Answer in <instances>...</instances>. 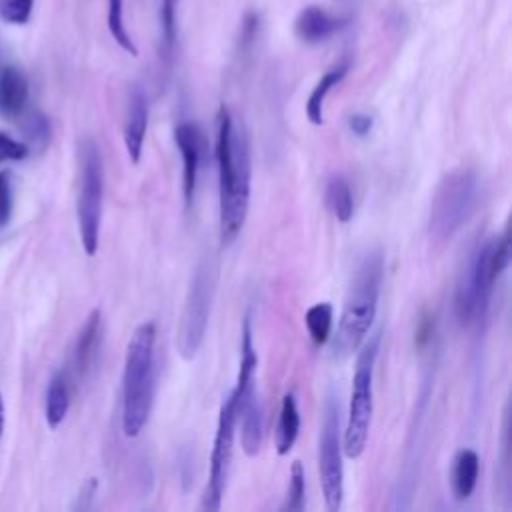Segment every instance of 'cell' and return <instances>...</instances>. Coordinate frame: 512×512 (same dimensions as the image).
<instances>
[{
  "instance_id": "obj_17",
  "label": "cell",
  "mask_w": 512,
  "mask_h": 512,
  "mask_svg": "<svg viewBox=\"0 0 512 512\" xmlns=\"http://www.w3.org/2000/svg\"><path fill=\"white\" fill-rule=\"evenodd\" d=\"M70 376L66 370H58L46 388V406H44V414H46V422L50 428H58L70 408Z\"/></svg>"
},
{
  "instance_id": "obj_25",
  "label": "cell",
  "mask_w": 512,
  "mask_h": 512,
  "mask_svg": "<svg viewBox=\"0 0 512 512\" xmlns=\"http://www.w3.org/2000/svg\"><path fill=\"white\" fill-rule=\"evenodd\" d=\"M178 4L180 0H162L160 4V28L166 52L172 50L178 34Z\"/></svg>"
},
{
  "instance_id": "obj_3",
  "label": "cell",
  "mask_w": 512,
  "mask_h": 512,
  "mask_svg": "<svg viewBox=\"0 0 512 512\" xmlns=\"http://www.w3.org/2000/svg\"><path fill=\"white\" fill-rule=\"evenodd\" d=\"M154 342L152 322L140 324L126 348L122 372V432L136 438L148 422L154 402Z\"/></svg>"
},
{
  "instance_id": "obj_6",
  "label": "cell",
  "mask_w": 512,
  "mask_h": 512,
  "mask_svg": "<svg viewBox=\"0 0 512 512\" xmlns=\"http://www.w3.org/2000/svg\"><path fill=\"white\" fill-rule=\"evenodd\" d=\"M360 352L356 358L354 378H352V396H350V408H348V420L342 432V452L348 458H358L368 440L370 422H372V410H374V362L378 356L380 346V334H372L366 342L360 344Z\"/></svg>"
},
{
  "instance_id": "obj_15",
  "label": "cell",
  "mask_w": 512,
  "mask_h": 512,
  "mask_svg": "<svg viewBox=\"0 0 512 512\" xmlns=\"http://www.w3.org/2000/svg\"><path fill=\"white\" fill-rule=\"evenodd\" d=\"M28 102V80L26 76L14 68L0 70V116L2 118H18L24 114Z\"/></svg>"
},
{
  "instance_id": "obj_9",
  "label": "cell",
  "mask_w": 512,
  "mask_h": 512,
  "mask_svg": "<svg viewBox=\"0 0 512 512\" xmlns=\"http://www.w3.org/2000/svg\"><path fill=\"white\" fill-rule=\"evenodd\" d=\"M318 470L324 504L328 512H338L344 498V468H342V438H340V404L328 396L324 402L322 430L318 440Z\"/></svg>"
},
{
  "instance_id": "obj_27",
  "label": "cell",
  "mask_w": 512,
  "mask_h": 512,
  "mask_svg": "<svg viewBox=\"0 0 512 512\" xmlns=\"http://www.w3.org/2000/svg\"><path fill=\"white\" fill-rule=\"evenodd\" d=\"M14 208V194H12V174L2 170L0 172V228H4L12 218Z\"/></svg>"
},
{
  "instance_id": "obj_24",
  "label": "cell",
  "mask_w": 512,
  "mask_h": 512,
  "mask_svg": "<svg viewBox=\"0 0 512 512\" xmlns=\"http://www.w3.org/2000/svg\"><path fill=\"white\" fill-rule=\"evenodd\" d=\"M22 132L26 136L24 144L28 146V150L30 148H40L42 150L50 142V122L42 112H36V110L30 112L26 116Z\"/></svg>"
},
{
  "instance_id": "obj_1",
  "label": "cell",
  "mask_w": 512,
  "mask_h": 512,
  "mask_svg": "<svg viewBox=\"0 0 512 512\" xmlns=\"http://www.w3.org/2000/svg\"><path fill=\"white\" fill-rule=\"evenodd\" d=\"M216 162L220 190V240L232 244L240 234L250 204V140L222 104L216 116Z\"/></svg>"
},
{
  "instance_id": "obj_21",
  "label": "cell",
  "mask_w": 512,
  "mask_h": 512,
  "mask_svg": "<svg viewBox=\"0 0 512 512\" xmlns=\"http://www.w3.org/2000/svg\"><path fill=\"white\" fill-rule=\"evenodd\" d=\"M304 322H306L310 340L316 346L326 344L330 338V332H332V306L328 302H318V304L310 306L306 310Z\"/></svg>"
},
{
  "instance_id": "obj_5",
  "label": "cell",
  "mask_w": 512,
  "mask_h": 512,
  "mask_svg": "<svg viewBox=\"0 0 512 512\" xmlns=\"http://www.w3.org/2000/svg\"><path fill=\"white\" fill-rule=\"evenodd\" d=\"M104 200V166L98 144L92 138H84L78 146V200L76 218L82 248L88 256H94L100 242Z\"/></svg>"
},
{
  "instance_id": "obj_30",
  "label": "cell",
  "mask_w": 512,
  "mask_h": 512,
  "mask_svg": "<svg viewBox=\"0 0 512 512\" xmlns=\"http://www.w3.org/2000/svg\"><path fill=\"white\" fill-rule=\"evenodd\" d=\"M96 488H98V480L96 478H88L78 494V502L74 504V508H80V510H86L92 506V498L96 494Z\"/></svg>"
},
{
  "instance_id": "obj_22",
  "label": "cell",
  "mask_w": 512,
  "mask_h": 512,
  "mask_svg": "<svg viewBox=\"0 0 512 512\" xmlns=\"http://www.w3.org/2000/svg\"><path fill=\"white\" fill-rule=\"evenodd\" d=\"M306 506V478H304V466L296 460L290 468V480L288 490L284 496V502L280 506L282 512H300Z\"/></svg>"
},
{
  "instance_id": "obj_28",
  "label": "cell",
  "mask_w": 512,
  "mask_h": 512,
  "mask_svg": "<svg viewBox=\"0 0 512 512\" xmlns=\"http://www.w3.org/2000/svg\"><path fill=\"white\" fill-rule=\"evenodd\" d=\"M30 154L28 146L16 138H12L8 132L0 130V164L8 160H24Z\"/></svg>"
},
{
  "instance_id": "obj_29",
  "label": "cell",
  "mask_w": 512,
  "mask_h": 512,
  "mask_svg": "<svg viewBox=\"0 0 512 512\" xmlns=\"http://www.w3.org/2000/svg\"><path fill=\"white\" fill-rule=\"evenodd\" d=\"M372 124H374V120H372V116H368V114H362V112H356V114H352L350 118H348V126H350V130L356 134V136H366L370 130H372Z\"/></svg>"
},
{
  "instance_id": "obj_10",
  "label": "cell",
  "mask_w": 512,
  "mask_h": 512,
  "mask_svg": "<svg viewBox=\"0 0 512 512\" xmlns=\"http://www.w3.org/2000/svg\"><path fill=\"white\" fill-rule=\"evenodd\" d=\"M236 402L234 394L230 392L220 406L214 446L210 454V474L202 494V508L204 510H218L222 504V496L226 490V480L232 462V446H234V430H236Z\"/></svg>"
},
{
  "instance_id": "obj_2",
  "label": "cell",
  "mask_w": 512,
  "mask_h": 512,
  "mask_svg": "<svg viewBox=\"0 0 512 512\" xmlns=\"http://www.w3.org/2000/svg\"><path fill=\"white\" fill-rule=\"evenodd\" d=\"M382 274L384 256L380 250H370L358 264L344 300L338 330L332 342V354L336 358L350 356L366 340L378 310Z\"/></svg>"
},
{
  "instance_id": "obj_7",
  "label": "cell",
  "mask_w": 512,
  "mask_h": 512,
  "mask_svg": "<svg viewBox=\"0 0 512 512\" xmlns=\"http://www.w3.org/2000/svg\"><path fill=\"white\" fill-rule=\"evenodd\" d=\"M216 290V264L210 258H204L190 280L188 294L184 300V310L180 316V328L176 336L178 352L184 360H192L204 340L212 298Z\"/></svg>"
},
{
  "instance_id": "obj_23",
  "label": "cell",
  "mask_w": 512,
  "mask_h": 512,
  "mask_svg": "<svg viewBox=\"0 0 512 512\" xmlns=\"http://www.w3.org/2000/svg\"><path fill=\"white\" fill-rule=\"evenodd\" d=\"M106 22H108V30H110L112 38L118 42V46L122 50H126L128 54L136 56L138 50H136L126 26H124V0H108Z\"/></svg>"
},
{
  "instance_id": "obj_31",
  "label": "cell",
  "mask_w": 512,
  "mask_h": 512,
  "mask_svg": "<svg viewBox=\"0 0 512 512\" xmlns=\"http://www.w3.org/2000/svg\"><path fill=\"white\" fill-rule=\"evenodd\" d=\"M4 432V402H2V394H0V438Z\"/></svg>"
},
{
  "instance_id": "obj_26",
  "label": "cell",
  "mask_w": 512,
  "mask_h": 512,
  "mask_svg": "<svg viewBox=\"0 0 512 512\" xmlns=\"http://www.w3.org/2000/svg\"><path fill=\"white\" fill-rule=\"evenodd\" d=\"M34 10V0H0V20L12 26L28 24Z\"/></svg>"
},
{
  "instance_id": "obj_14",
  "label": "cell",
  "mask_w": 512,
  "mask_h": 512,
  "mask_svg": "<svg viewBox=\"0 0 512 512\" xmlns=\"http://www.w3.org/2000/svg\"><path fill=\"white\" fill-rule=\"evenodd\" d=\"M344 26V20L338 16H332L320 6H308L304 8L296 22H294V32L300 40L308 44H318L328 40L332 34H336Z\"/></svg>"
},
{
  "instance_id": "obj_8",
  "label": "cell",
  "mask_w": 512,
  "mask_h": 512,
  "mask_svg": "<svg viewBox=\"0 0 512 512\" xmlns=\"http://www.w3.org/2000/svg\"><path fill=\"white\" fill-rule=\"evenodd\" d=\"M492 238L478 244L470 254L466 268L462 270L456 296H454V312L462 324L478 322L484 318L492 294V286L498 280L490 260Z\"/></svg>"
},
{
  "instance_id": "obj_13",
  "label": "cell",
  "mask_w": 512,
  "mask_h": 512,
  "mask_svg": "<svg viewBox=\"0 0 512 512\" xmlns=\"http://www.w3.org/2000/svg\"><path fill=\"white\" fill-rule=\"evenodd\" d=\"M148 126V98L140 86H134L128 96L126 122H124V146L130 160L136 164L144 148V136Z\"/></svg>"
},
{
  "instance_id": "obj_18",
  "label": "cell",
  "mask_w": 512,
  "mask_h": 512,
  "mask_svg": "<svg viewBox=\"0 0 512 512\" xmlns=\"http://www.w3.org/2000/svg\"><path fill=\"white\" fill-rule=\"evenodd\" d=\"M300 430V412L296 404V396L292 392H286L282 398L278 424H276V452L280 456L288 454L298 438Z\"/></svg>"
},
{
  "instance_id": "obj_20",
  "label": "cell",
  "mask_w": 512,
  "mask_h": 512,
  "mask_svg": "<svg viewBox=\"0 0 512 512\" xmlns=\"http://www.w3.org/2000/svg\"><path fill=\"white\" fill-rule=\"evenodd\" d=\"M326 204L340 222H348L354 212V198L348 180L334 174L326 184Z\"/></svg>"
},
{
  "instance_id": "obj_16",
  "label": "cell",
  "mask_w": 512,
  "mask_h": 512,
  "mask_svg": "<svg viewBox=\"0 0 512 512\" xmlns=\"http://www.w3.org/2000/svg\"><path fill=\"white\" fill-rule=\"evenodd\" d=\"M478 470H480V458L474 450L462 448L456 452L452 460V470H450V486L456 500L462 502L472 496L478 480Z\"/></svg>"
},
{
  "instance_id": "obj_19",
  "label": "cell",
  "mask_w": 512,
  "mask_h": 512,
  "mask_svg": "<svg viewBox=\"0 0 512 512\" xmlns=\"http://www.w3.org/2000/svg\"><path fill=\"white\" fill-rule=\"evenodd\" d=\"M346 72H348V64H340V66L328 70L318 80L314 90L310 92L308 102H306V116L314 126H322V122H324V100H326L328 92L346 76Z\"/></svg>"
},
{
  "instance_id": "obj_11",
  "label": "cell",
  "mask_w": 512,
  "mask_h": 512,
  "mask_svg": "<svg viewBox=\"0 0 512 512\" xmlns=\"http://www.w3.org/2000/svg\"><path fill=\"white\" fill-rule=\"evenodd\" d=\"M174 140L182 154V188H184L186 206H190L192 198H194L196 182H198V170L202 164L206 138L198 124L180 122L174 128Z\"/></svg>"
},
{
  "instance_id": "obj_12",
  "label": "cell",
  "mask_w": 512,
  "mask_h": 512,
  "mask_svg": "<svg viewBox=\"0 0 512 512\" xmlns=\"http://www.w3.org/2000/svg\"><path fill=\"white\" fill-rule=\"evenodd\" d=\"M102 312L96 308L88 314L84 326L80 328L74 348H72V356H70V368L66 370L70 380L82 382L90 376L100 346H102Z\"/></svg>"
},
{
  "instance_id": "obj_4",
  "label": "cell",
  "mask_w": 512,
  "mask_h": 512,
  "mask_svg": "<svg viewBox=\"0 0 512 512\" xmlns=\"http://www.w3.org/2000/svg\"><path fill=\"white\" fill-rule=\"evenodd\" d=\"M478 196L480 184L474 170L456 168L444 174L430 208V238L436 242L450 240L472 216Z\"/></svg>"
}]
</instances>
